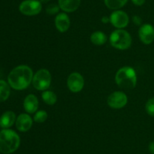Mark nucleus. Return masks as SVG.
<instances>
[{
  "instance_id": "obj_1",
  "label": "nucleus",
  "mask_w": 154,
  "mask_h": 154,
  "mask_svg": "<svg viewBox=\"0 0 154 154\" xmlns=\"http://www.w3.org/2000/svg\"><path fill=\"white\" fill-rule=\"evenodd\" d=\"M32 69L26 65H20L14 68L8 76V84L15 90H23L32 82Z\"/></svg>"
},
{
  "instance_id": "obj_2",
  "label": "nucleus",
  "mask_w": 154,
  "mask_h": 154,
  "mask_svg": "<svg viewBox=\"0 0 154 154\" xmlns=\"http://www.w3.org/2000/svg\"><path fill=\"white\" fill-rule=\"evenodd\" d=\"M20 143L19 135L13 130L5 128L0 131V152L10 154L18 149Z\"/></svg>"
},
{
  "instance_id": "obj_3",
  "label": "nucleus",
  "mask_w": 154,
  "mask_h": 154,
  "mask_svg": "<svg viewBox=\"0 0 154 154\" xmlns=\"http://www.w3.org/2000/svg\"><path fill=\"white\" fill-rule=\"evenodd\" d=\"M115 80L117 85L122 88L132 89L136 86V72L131 66H123L117 72Z\"/></svg>"
},
{
  "instance_id": "obj_4",
  "label": "nucleus",
  "mask_w": 154,
  "mask_h": 154,
  "mask_svg": "<svg viewBox=\"0 0 154 154\" xmlns=\"http://www.w3.org/2000/svg\"><path fill=\"white\" fill-rule=\"evenodd\" d=\"M110 42L114 48L120 50L128 49L132 45V38L127 31L117 29L110 36Z\"/></svg>"
},
{
  "instance_id": "obj_5",
  "label": "nucleus",
  "mask_w": 154,
  "mask_h": 154,
  "mask_svg": "<svg viewBox=\"0 0 154 154\" xmlns=\"http://www.w3.org/2000/svg\"><path fill=\"white\" fill-rule=\"evenodd\" d=\"M51 74L48 69H41L33 75L32 85L38 91H46L51 83Z\"/></svg>"
},
{
  "instance_id": "obj_6",
  "label": "nucleus",
  "mask_w": 154,
  "mask_h": 154,
  "mask_svg": "<svg viewBox=\"0 0 154 154\" xmlns=\"http://www.w3.org/2000/svg\"><path fill=\"white\" fill-rule=\"evenodd\" d=\"M42 9V2L38 0H25L19 6V10L23 14L33 16L41 12Z\"/></svg>"
},
{
  "instance_id": "obj_7",
  "label": "nucleus",
  "mask_w": 154,
  "mask_h": 154,
  "mask_svg": "<svg viewBox=\"0 0 154 154\" xmlns=\"http://www.w3.org/2000/svg\"><path fill=\"white\" fill-rule=\"evenodd\" d=\"M128 101L127 96L123 91H114L108 96L107 103L113 109H121L126 105Z\"/></svg>"
},
{
  "instance_id": "obj_8",
  "label": "nucleus",
  "mask_w": 154,
  "mask_h": 154,
  "mask_svg": "<svg viewBox=\"0 0 154 154\" xmlns=\"http://www.w3.org/2000/svg\"><path fill=\"white\" fill-rule=\"evenodd\" d=\"M129 16L123 11H114L110 16V22L117 29H123L126 27L129 24Z\"/></svg>"
},
{
  "instance_id": "obj_9",
  "label": "nucleus",
  "mask_w": 154,
  "mask_h": 154,
  "mask_svg": "<svg viewBox=\"0 0 154 154\" xmlns=\"http://www.w3.org/2000/svg\"><path fill=\"white\" fill-rule=\"evenodd\" d=\"M67 85L71 91L74 93L81 91L84 86V77L78 72H72L68 77Z\"/></svg>"
},
{
  "instance_id": "obj_10",
  "label": "nucleus",
  "mask_w": 154,
  "mask_h": 154,
  "mask_svg": "<svg viewBox=\"0 0 154 154\" xmlns=\"http://www.w3.org/2000/svg\"><path fill=\"white\" fill-rule=\"evenodd\" d=\"M140 40L146 45L151 44L154 41V27L151 24H145L138 30Z\"/></svg>"
},
{
  "instance_id": "obj_11",
  "label": "nucleus",
  "mask_w": 154,
  "mask_h": 154,
  "mask_svg": "<svg viewBox=\"0 0 154 154\" xmlns=\"http://www.w3.org/2000/svg\"><path fill=\"white\" fill-rule=\"evenodd\" d=\"M15 124L18 131L26 132L31 128L32 125V119L29 114L21 113L17 118Z\"/></svg>"
},
{
  "instance_id": "obj_12",
  "label": "nucleus",
  "mask_w": 154,
  "mask_h": 154,
  "mask_svg": "<svg viewBox=\"0 0 154 154\" xmlns=\"http://www.w3.org/2000/svg\"><path fill=\"white\" fill-rule=\"evenodd\" d=\"M70 19L66 13H60L55 18V25L57 30L61 33L66 32L70 27Z\"/></svg>"
},
{
  "instance_id": "obj_13",
  "label": "nucleus",
  "mask_w": 154,
  "mask_h": 154,
  "mask_svg": "<svg viewBox=\"0 0 154 154\" xmlns=\"http://www.w3.org/2000/svg\"><path fill=\"white\" fill-rule=\"evenodd\" d=\"M23 107L28 113H34L38 107V100L35 95L30 94L27 95L23 101Z\"/></svg>"
},
{
  "instance_id": "obj_14",
  "label": "nucleus",
  "mask_w": 154,
  "mask_h": 154,
  "mask_svg": "<svg viewBox=\"0 0 154 154\" xmlns=\"http://www.w3.org/2000/svg\"><path fill=\"white\" fill-rule=\"evenodd\" d=\"M16 115L13 111H6L0 117V126L2 128H9L16 122Z\"/></svg>"
},
{
  "instance_id": "obj_15",
  "label": "nucleus",
  "mask_w": 154,
  "mask_h": 154,
  "mask_svg": "<svg viewBox=\"0 0 154 154\" xmlns=\"http://www.w3.org/2000/svg\"><path fill=\"white\" fill-rule=\"evenodd\" d=\"M60 9L65 12H73L76 11L81 4V0H58Z\"/></svg>"
},
{
  "instance_id": "obj_16",
  "label": "nucleus",
  "mask_w": 154,
  "mask_h": 154,
  "mask_svg": "<svg viewBox=\"0 0 154 154\" xmlns=\"http://www.w3.org/2000/svg\"><path fill=\"white\" fill-rule=\"evenodd\" d=\"M90 40L92 43L96 45H104L107 42V36L105 33L101 31H96L92 33L90 36Z\"/></svg>"
},
{
  "instance_id": "obj_17",
  "label": "nucleus",
  "mask_w": 154,
  "mask_h": 154,
  "mask_svg": "<svg viewBox=\"0 0 154 154\" xmlns=\"http://www.w3.org/2000/svg\"><path fill=\"white\" fill-rule=\"evenodd\" d=\"M10 85L4 80H0V102L5 101L10 95Z\"/></svg>"
},
{
  "instance_id": "obj_18",
  "label": "nucleus",
  "mask_w": 154,
  "mask_h": 154,
  "mask_svg": "<svg viewBox=\"0 0 154 154\" xmlns=\"http://www.w3.org/2000/svg\"><path fill=\"white\" fill-rule=\"evenodd\" d=\"M42 99L45 104L48 105H54L56 104L57 101V97L54 92L51 91H45L42 95Z\"/></svg>"
},
{
  "instance_id": "obj_19",
  "label": "nucleus",
  "mask_w": 154,
  "mask_h": 154,
  "mask_svg": "<svg viewBox=\"0 0 154 154\" xmlns=\"http://www.w3.org/2000/svg\"><path fill=\"white\" fill-rule=\"evenodd\" d=\"M128 0H105V4L108 8L118 10L126 4Z\"/></svg>"
},
{
  "instance_id": "obj_20",
  "label": "nucleus",
  "mask_w": 154,
  "mask_h": 154,
  "mask_svg": "<svg viewBox=\"0 0 154 154\" xmlns=\"http://www.w3.org/2000/svg\"><path fill=\"white\" fill-rule=\"evenodd\" d=\"M34 121L38 123H42L46 121L48 119V113L45 110H39V111L36 112L34 116Z\"/></svg>"
},
{
  "instance_id": "obj_21",
  "label": "nucleus",
  "mask_w": 154,
  "mask_h": 154,
  "mask_svg": "<svg viewBox=\"0 0 154 154\" xmlns=\"http://www.w3.org/2000/svg\"><path fill=\"white\" fill-rule=\"evenodd\" d=\"M146 111L150 116H154V98H150L146 103Z\"/></svg>"
},
{
  "instance_id": "obj_22",
  "label": "nucleus",
  "mask_w": 154,
  "mask_h": 154,
  "mask_svg": "<svg viewBox=\"0 0 154 154\" xmlns=\"http://www.w3.org/2000/svg\"><path fill=\"white\" fill-rule=\"evenodd\" d=\"M60 6L59 5L56 4H51L46 8V12L50 15L55 14L58 13L60 11Z\"/></svg>"
},
{
  "instance_id": "obj_23",
  "label": "nucleus",
  "mask_w": 154,
  "mask_h": 154,
  "mask_svg": "<svg viewBox=\"0 0 154 154\" xmlns=\"http://www.w3.org/2000/svg\"><path fill=\"white\" fill-rule=\"evenodd\" d=\"M132 21H133V23L135 24V25H141V22H142V20L140 18L139 16H137V15H135L132 18Z\"/></svg>"
},
{
  "instance_id": "obj_24",
  "label": "nucleus",
  "mask_w": 154,
  "mask_h": 154,
  "mask_svg": "<svg viewBox=\"0 0 154 154\" xmlns=\"http://www.w3.org/2000/svg\"><path fill=\"white\" fill-rule=\"evenodd\" d=\"M132 2H133L134 5H135L141 6L144 4L145 0H132Z\"/></svg>"
},
{
  "instance_id": "obj_25",
  "label": "nucleus",
  "mask_w": 154,
  "mask_h": 154,
  "mask_svg": "<svg viewBox=\"0 0 154 154\" xmlns=\"http://www.w3.org/2000/svg\"><path fill=\"white\" fill-rule=\"evenodd\" d=\"M149 150L152 154H154V141L150 142L149 144Z\"/></svg>"
},
{
  "instance_id": "obj_26",
  "label": "nucleus",
  "mask_w": 154,
  "mask_h": 154,
  "mask_svg": "<svg viewBox=\"0 0 154 154\" xmlns=\"http://www.w3.org/2000/svg\"><path fill=\"white\" fill-rule=\"evenodd\" d=\"M108 21H110V19H108L107 17H103V18H102V21L104 23V24H106V23H108Z\"/></svg>"
},
{
  "instance_id": "obj_27",
  "label": "nucleus",
  "mask_w": 154,
  "mask_h": 154,
  "mask_svg": "<svg viewBox=\"0 0 154 154\" xmlns=\"http://www.w3.org/2000/svg\"><path fill=\"white\" fill-rule=\"evenodd\" d=\"M40 2L42 3H48V2H50V0H40Z\"/></svg>"
}]
</instances>
